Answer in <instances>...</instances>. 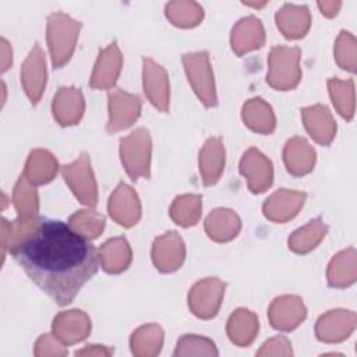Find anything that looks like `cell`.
Masks as SVG:
<instances>
[{"label":"cell","mask_w":357,"mask_h":357,"mask_svg":"<svg viewBox=\"0 0 357 357\" xmlns=\"http://www.w3.org/2000/svg\"><path fill=\"white\" fill-rule=\"evenodd\" d=\"M8 251L28 278L57 305L74 301L99 269L100 255L88 237L54 219L28 220Z\"/></svg>","instance_id":"1"},{"label":"cell","mask_w":357,"mask_h":357,"mask_svg":"<svg viewBox=\"0 0 357 357\" xmlns=\"http://www.w3.org/2000/svg\"><path fill=\"white\" fill-rule=\"evenodd\" d=\"M42 56L43 54L39 45L35 43L33 49L31 50L26 61L21 68V81L32 105H36L39 102L43 86L46 84V68Z\"/></svg>","instance_id":"2"},{"label":"cell","mask_w":357,"mask_h":357,"mask_svg":"<svg viewBox=\"0 0 357 357\" xmlns=\"http://www.w3.org/2000/svg\"><path fill=\"white\" fill-rule=\"evenodd\" d=\"M121 59L120 52L113 42L107 49L102 50L95 66L91 86L92 88H109L113 86L120 73Z\"/></svg>","instance_id":"3"},{"label":"cell","mask_w":357,"mask_h":357,"mask_svg":"<svg viewBox=\"0 0 357 357\" xmlns=\"http://www.w3.org/2000/svg\"><path fill=\"white\" fill-rule=\"evenodd\" d=\"M251 311L240 308L237 310L229 319L227 322V335L230 337V340L236 344H238L240 347L248 346L257 332H258V319L252 318L251 321L247 322V319L251 317Z\"/></svg>","instance_id":"4"},{"label":"cell","mask_w":357,"mask_h":357,"mask_svg":"<svg viewBox=\"0 0 357 357\" xmlns=\"http://www.w3.org/2000/svg\"><path fill=\"white\" fill-rule=\"evenodd\" d=\"M29 180L21 176L14 191V204L21 220H32L38 212V195L35 188L28 185Z\"/></svg>","instance_id":"5"}]
</instances>
